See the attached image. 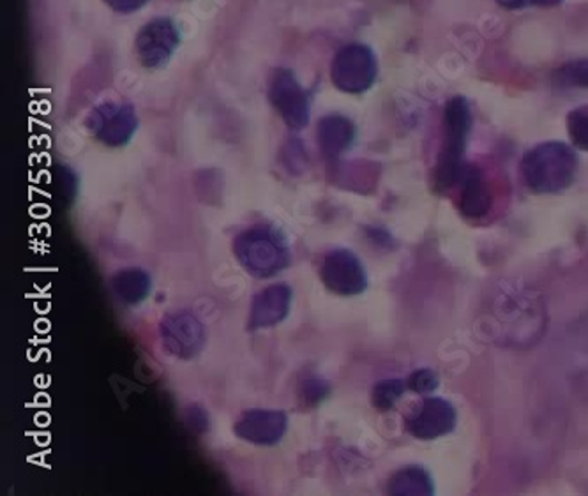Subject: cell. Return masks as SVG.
Listing matches in <instances>:
<instances>
[{"label":"cell","instance_id":"3","mask_svg":"<svg viewBox=\"0 0 588 496\" xmlns=\"http://www.w3.org/2000/svg\"><path fill=\"white\" fill-rule=\"evenodd\" d=\"M472 128V114L465 98H452L443 110V138L442 153L437 165V186L442 189L457 186L461 175L465 172V150Z\"/></svg>","mask_w":588,"mask_h":496},{"label":"cell","instance_id":"6","mask_svg":"<svg viewBox=\"0 0 588 496\" xmlns=\"http://www.w3.org/2000/svg\"><path fill=\"white\" fill-rule=\"evenodd\" d=\"M320 278L329 292L354 298L367 286L366 271L361 260L350 250L329 251L320 263Z\"/></svg>","mask_w":588,"mask_h":496},{"label":"cell","instance_id":"11","mask_svg":"<svg viewBox=\"0 0 588 496\" xmlns=\"http://www.w3.org/2000/svg\"><path fill=\"white\" fill-rule=\"evenodd\" d=\"M288 429V417L282 410L244 411L235 422L234 431L241 440L249 441L255 446H276L283 440Z\"/></svg>","mask_w":588,"mask_h":496},{"label":"cell","instance_id":"12","mask_svg":"<svg viewBox=\"0 0 588 496\" xmlns=\"http://www.w3.org/2000/svg\"><path fill=\"white\" fill-rule=\"evenodd\" d=\"M292 289L288 284H271L267 289L256 293L249 308V319H247V329L249 331H261V329H271L285 322L286 317L291 314L292 308Z\"/></svg>","mask_w":588,"mask_h":496},{"label":"cell","instance_id":"7","mask_svg":"<svg viewBox=\"0 0 588 496\" xmlns=\"http://www.w3.org/2000/svg\"><path fill=\"white\" fill-rule=\"evenodd\" d=\"M87 128L102 145L122 147L137 133V114L135 108L124 103H102L90 111Z\"/></svg>","mask_w":588,"mask_h":496},{"label":"cell","instance_id":"18","mask_svg":"<svg viewBox=\"0 0 588 496\" xmlns=\"http://www.w3.org/2000/svg\"><path fill=\"white\" fill-rule=\"evenodd\" d=\"M331 395V386L316 375H307L298 383V398L306 407L313 408L322 403Z\"/></svg>","mask_w":588,"mask_h":496},{"label":"cell","instance_id":"21","mask_svg":"<svg viewBox=\"0 0 588 496\" xmlns=\"http://www.w3.org/2000/svg\"><path fill=\"white\" fill-rule=\"evenodd\" d=\"M557 80L566 87L588 89V59L572 60L555 72Z\"/></svg>","mask_w":588,"mask_h":496},{"label":"cell","instance_id":"15","mask_svg":"<svg viewBox=\"0 0 588 496\" xmlns=\"http://www.w3.org/2000/svg\"><path fill=\"white\" fill-rule=\"evenodd\" d=\"M461 213L469 217H482L491 208V196L481 172L467 165L461 175Z\"/></svg>","mask_w":588,"mask_h":496},{"label":"cell","instance_id":"10","mask_svg":"<svg viewBox=\"0 0 588 496\" xmlns=\"http://www.w3.org/2000/svg\"><path fill=\"white\" fill-rule=\"evenodd\" d=\"M179 43V29L170 18H154L138 32L135 51L144 68L158 69L167 65Z\"/></svg>","mask_w":588,"mask_h":496},{"label":"cell","instance_id":"4","mask_svg":"<svg viewBox=\"0 0 588 496\" xmlns=\"http://www.w3.org/2000/svg\"><path fill=\"white\" fill-rule=\"evenodd\" d=\"M376 57L366 45L350 43L334 56L331 80L346 94H363L376 80Z\"/></svg>","mask_w":588,"mask_h":496},{"label":"cell","instance_id":"20","mask_svg":"<svg viewBox=\"0 0 588 496\" xmlns=\"http://www.w3.org/2000/svg\"><path fill=\"white\" fill-rule=\"evenodd\" d=\"M567 132L572 145L581 150H588V107L572 110L567 117Z\"/></svg>","mask_w":588,"mask_h":496},{"label":"cell","instance_id":"5","mask_svg":"<svg viewBox=\"0 0 588 496\" xmlns=\"http://www.w3.org/2000/svg\"><path fill=\"white\" fill-rule=\"evenodd\" d=\"M270 98L274 110L285 120L288 128L298 132L310 124V115H312L310 96L291 69L274 71L271 78Z\"/></svg>","mask_w":588,"mask_h":496},{"label":"cell","instance_id":"19","mask_svg":"<svg viewBox=\"0 0 588 496\" xmlns=\"http://www.w3.org/2000/svg\"><path fill=\"white\" fill-rule=\"evenodd\" d=\"M403 392H405V383L401 380H382L373 389L371 401H373V407L379 408L380 411H388L398 403Z\"/></svg>","mask_w":588,"mask_h":496},{"label":"cell","instance_id":"9","mask_svg":"<svg viewBox=\"0 0 588 496\" xmlns=\"http://www.w3.org/2000/svg\"><path fill=\"white\" fill-rule=\"evenodd\" d=\"M494 314L500 322H508V329H516L518 341H532L541 335L545 329V308L539 298L529 292H516L494 305Z\"/></svg>","mask_w":588,"mask_h":496},{"label":"cell","instance_id":"22","mask_svg":"<svg viewBox=\"0 0 588 496\" xmlns=\"http://www.w3.org/2000/svg\"><path fill=\"white\" fill-rule=\"evenodd\" d=\"M406 386H409V389L414 390V392L428 395V392H433L439 387V375L433 369H419V371H415L409 378Z\"/></svg>","mask_w":588,"mask_h":496},{"label":"cell","instance_id":"2","mask_svg":"<svg viewBox=\"0 0 588 496\" xmlns=\"http://www.w3.org/2000/svg\"><path fill=\"white\" fill-rule=\"evenodd\" d=\"M578 157L569 145L546 142L525 154L521 171L533 193H559L575 181Z\"/></svg>","mask_w":588,"mask_h":496},{"label":"cell","instance_id":"13","mask_svg":"<svg viewBox=\"0 0 588 496\" xmlns=\"http://www.w3.org/2000/svg\"><path fill=\"white\" fill-rule=\"evenodd\" d=\"M457 426V410L449 401L430 398L406 419V431L419 440H435Z\"/></svg>","mask_w":588,"mask_h":496},{"label":"cell","instance_id":"24","mask_svg":"<svg viewBox=\"0 0 588 496\" xmlns=\"http://www.w3.org/2000/svg\"><path fill=\"white\" fill-rule=\"evenodd\" d=\"M189 422H192L193 428L198 429V431H207L209 428V420H207V414H205L202 408H189Z\"/></svg>","mask_w":588,"mask_h":496},{"label":"cell","instance_id":"8","mask_svg":"<svg viewBox=\"0 0 588 496\" xmlns=\"http://www.w3.org/2000/svg\"><path fill=\"white\" fill-rule=\"evenodd\" d=\"M163 348L170 356L189 361L204 350V323L189 311H175L167 314L159 325Z\"/></svg>","mask_w":588,"mask_h":496},{"label":"cell","instance_id":"16","mask_svg":"<svg viewBox=\"0 0 588 496\" xmlns=\"http://www.w3.org/2000/svg\"><path fill=\"white\" fill-rule=\"evenodd\" d=\"M111 290L122 304L137 305L149 298L153 280L144 269L129 268L111 278Z\"/></svg>","mask_w":588,"mask_h":496},{"label":"cell","instance_id":"1","mask_svg":"<svg viewBox=\"0 0 588 496\" xmlns=\"http://www.w3.org/2000/svg\"><path fill=\"white\" fill-rule=\"evenodd\" d=\"M234 253L244 271L258 280L276 276L292 260L285 235L271 225H256L241 232L234 241Z\"/></svg>","mask_w":588,"mask_h":496},{"label":"cell","instance_id":"25","mask_svg":"<svg viewBox=\"0 0 588 496\" xmlns=\"http://www.w3.org/2000/svg\"><path fill=\"white\" fill-rule=\"evenodd\" d=\"M497 2L506 9H521L532 6V0H497Z\"/></svg>","mask_w":588,"mask_h":496},{"label":"cell","instance_id":"26","mask_svg":"<svg viewBox=\"0 0 588 496\" xmlns=\"http://www.w3.org/2000/svg\"><path fill=\"white\" fill-rule=\"evenodd\" d=\"M564 0H532V6H545V8H551V6L562 4Z\"/></svg>","mask_w":588,"mask_h":496},{"label":"cell","instance_id":"14","mask_svg":"<svg viewBox=\"0 0 588 496\" xmlns=\"http://www.w3.org/2000/svg\"><path fill=\"white\" fill-rule=\"evenodd\" d=\"M316 140L325 157L342 156L355 140V126L343 115H325L318 123Z\"/></svg>","mask_w":588,"mask_h":496},{"label":"cell","instance_id":"17","mask_svg":"<svg viewBox=\"0 0 588 496\" xmlns=\"http://www.w3.org/2000/svg\"><path fill=\"white\" fill-rule=\"evenodd\" d=\"M391 495H433L430 474L421 467H409L396 471L389 480Z\"/></svg>","mask_w":588,"mask_h":496},{"label":"cell","instance_id":"23","mask_svg":"<svg viewBox=\"0 0 588 496\" xmlns=\"http://www.w3.org/2000/svg\"><path fill=\"white\" fill-rule=\"evenodd\" d=\"M105 2L117 13L129 14L144 8L149 0H105Z\"/></svg>","mask_w":588,"mask_h":496}]
</instances>
